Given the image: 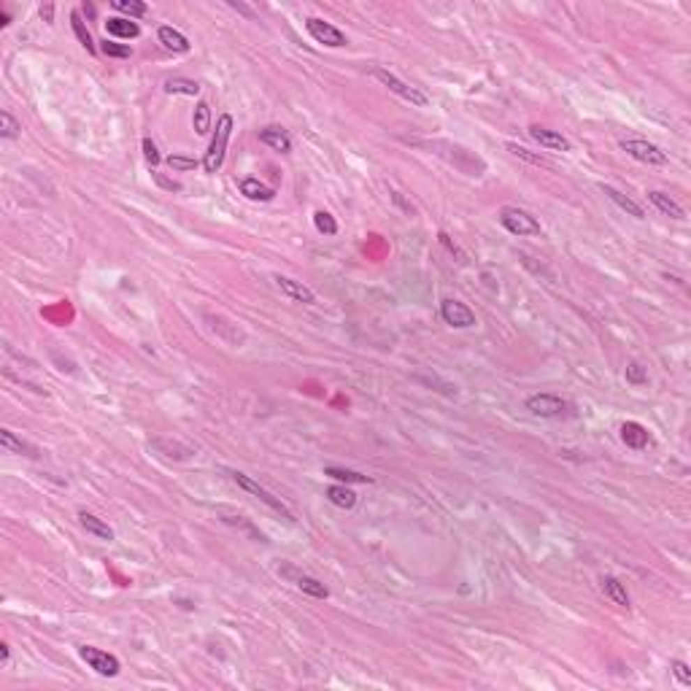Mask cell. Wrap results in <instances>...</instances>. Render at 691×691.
<instances>
[{"mask_svg": "<svg viewBox=\"0 0 691 691\" xmlns=\"http://www.w3.org/2000/svg\"><path fill=\"white\" fill-rule=\"evenodd\" d=\"M670 667H672V675L681 681V686H691V670H689V664H686V662L675 659Z\"/></svg>", "mask_w": 691, "mask_h": 691, "instance_id": "35", "label": "cell"}, {"mask_svg": "<svg viewBox=\"0 0 691 691\" xmlns=\"http://www.w3.org/2000/svg\"><path fill=\"white\" fill-rule=\"evenodd\" d=\"M8 659H11V648H8V643H0V664L6 667V664H8Z\"/></svg>", "mask_w": 691, "mask_h": 691, "instance_id": "40", "label": "cell"}, {"mask_svg": "<svg viewBox=\"0 0 691 691\" xmlns=\"http://www.w3.org/2000/svg\"><path fill=\"white\" fill-rule=\"evenodd\" d=\"M70 24H73V33H76L79 43H82L89 54H95V52H98V46H95V41H92V33L87 30V24H84V20H82V14H79V11H70Z\"/></svg>", "mask_w": 691, "mask_h": 691, "instance_id": "25", "label": "cell"}, {"mask_svg": "<svg viewBox=\"0 0 691 691\" xmlns=\"http://www.w3.org/2000/svg\"><path fill=\"white\" fill-rule=\"evenodd\" d=\"M500 224L508 230L510 235H519V238H524V235H540V222L532 214L521 211V208H513V205H505L500 211Z\"/></svg>", "mask_w": 691, "mask_h": 691, "instance_id": "4", "label": "cell"}, {"mask_svg": "<svg viewBox=\"0 0 691 691\" xmlns=\"http://www.w3.org/2000/svg\"><path fill=\"white\" fill-rule=\"evenodd\" d=\"M281 575H286V578H292L297 589L305 591V594H311V597H316V600H327V597H329V589H327V586H325V584H322V581H316L313 575H305V572H297V570H295V567H289V565H284V567H281Z\"/></svg>", "mask_w": 691, "mask_h": 691, "instance_id": "10", "label": "cell"}, {"mask_svg": "<svg viewBox=\"0 0 691 691\" xmlns=\"http://www.w3.org/2000/svg\"><path fill=\"white\" fill-rule=\"evenodd\" d=\"M327 500H329L332 505H338V508H343V510H351L354 505H357V494H354L348 486H341V484H335V486L327 489Z\"/></svg>", "mask_w": 691, "mask_h": 691, "instance_id": "24", "label": "cell"}, {"mask_svg": "<svg viewBox=\"0 0 691 691\" xmlns=\"http://www.w3.org/2000/svg\"><path fill=\"white\" fill-rule=\"evenodd\" d=\"M165 92L168 95H198L200 92V84L192 82V79H181V76H176V79H168L165 82Z\"/></svg>", "mask_w": 691, "mask_h": 691, "instance_id": "26", "label": "cell"}, {"mask_svg": "<svg viewBox=\"0 0 691 691\" xmlns=\"http://www.w3.org/2000/svg\"><path fill=\"white\" fill-rule=\"evenodd\" d=\"M230 133H232V117L222 114L219 122H216V133H214V141L205 151L203 168L205 173H216L224 163V154H227V141H230Z\"/></svg>", "mask_w": 691, "mask_h": 691, "instance_id": "1", "label": "cell"}, {"mask_svg": "<svg viewBox=\"0 0 691 691\" xmlns=\"http://www.w3.org/2000/svg\"><path fill=\"white\" fill-rule=\"evenodd\" d=\"M618 146H621V151H627V154L634 157L637 163H646V165H667L670 163L667 151H662L656 143H648V141H643V138H624Z\"/></svg>", "mask_w": 691, "mask_h": 691, "instance_id": "5", "label": "cell"}, {"mask_svg": "<svg viewBox=\"0 0 691 691\" xmlns=\"http://www.w3.org/2000/svg\"><path fill=\"white\" fill-rule=\"evenodd\" d=\"M111 6L119 14H127V17H143L146 14V3H138V0H114Z\"/></svg>", "mask_w": 691, "mask_h": 691, "instance_id": "31", "label": "cell"}, {"mask_svg": "<svg viewBox=\"0 0 691 691\" xmlns=\"http://www.w3.org/2000/svg\"><path fill=\"white\" fill-rule=\"evenodd\" d=\"M600 189H602V195H605L608 200H613V203L618 205L621 211H627L630 216H637V219H643V216H646V211H643V205H640V203H634L632 198H627L624 192H618L616 186H610V184H600Z\"/></svg>", "mask_w": 691, "mask_h": 691, "instance_id": "15", "label": "cell"}, {"mask_svg": "<svg viewBox=\"0 0 691 691\" xmlns=\"http://www.w3.org/2000/svg\"><path fill=\"white\" fill-rule=\"evenodd\" d=\"M101 52L105 54V57H117V60H127L130 54H133V49L127 46V43H117V41H105L101 43Z\"/></svg>", "mask_w": 691, "mask_h": 691, "instance_id": "30", "label": "cell"}, {"mask_svg": "<svg viewBox=\"0 0 691 691\" xmlns=\"http://www.w3.org/2000/svg\"><path fill=\"white\" fill-rule=\"evenodd\" d=\"M313 224H316V230L325 232V235H335V232H338V222H335L327 211H316V214H313Z\"/></svg>", "mask_w": 691, "mask_h": 691, "instance_id": "32", "label": "cell"}, {"mask_svg": "<svg viewBox=\"0 0 691 691\" xmlns=\"http://www.w3.org/2000/svg\"><path fill=\"white\" fill-rule=\"evenodd\" d=\"M273 284L278 286L281 292H284L289 300H295V303H316V295L303 284V281H295V278H289V276H281V273H276L273 276Z\"/></svg>", "mask_w": 691, "mask_h": 691, "instance_id": "11", "label": "cell"}, {"mask_svg": "<svg viewBox=\"0 0 691 691\" xmlns=\"http://www.w3.org/2000/svg\"><path fill=\"white\" fill-rule=\"evenodd\" d=\"M529 135L540 143L543 149H549V151H570V141L562 135V133H556V130L540 127V124H532V127H529Z\"/></svg>", "mask_w": 691, "mask_h": 691, "instance_id": "12", "label": "cell"}, {"mask_svg": "<svg viewBox=\"0 0 691 691\" xmlns=\"http://www.w3.org/2000/svg\"><path fill=\"white\" fill-rule=\"evenodd\" d=\"M648 200H651V203H653V205H656V208H659V211H662L664 216H670V219H675V222H681V219H686V214H683V208H681V205L675 203V200H672L670 195H664V192H656V189H653V192H648Z\"/></svg>", "mask_w": 691, "mask_h": 691, "instance_id": "20", "label": "cell"}, {"mask_svg": "<svg viewBox=\"0 0 691 691\" xmlns=\"http://www.w3.org/2000/svg\"><path fill=\"white\" fill-rule=\"evenodd\" d=\"M105 33L108 36H117V38H138L141 36V27L138 22L124 20V17H111L105 22Z\"/></svg>", "mask_w": 691, "mask_h": 691, "instance_id": "18", "label": "cell"}, {"mask_svg": "<svg viewBox=\"0 0 691 691\" xmlns=\"http://www.w3.org/2000/svg\"><path fill=\"white\" fill-rule=\"evenodd\" d=\"M621 440H624L630 448H634V451H643V448L651 446L648 429L643 427L640 422H624V424H621Z\"/></svg>", "mask_w": 691, "mask_h": 691, "instance_id": "13", "label": "cell"}, {"mask_svg": "<svg viewBox=\"0 0 691 691\" xmlns=\"http://www.w3.org/2000/svg\"><path fill=\"white\" fill-rule=\"evenodd\" d=\"M440 244L446 246V248H448V251H451V254H456V257H459V262H465V254H462V251H459L456 246L451 244V238H448L446 232H440Z\"/></svg>", "mask_w": 691, "mask_h": 691, "instance_id": "39", "label": "cell"}, {"mask_svg": "<svg viewBox=\"0 0 691 691\" xmlns=\"http://www.w3.org/2000/svg\"><path fill=\"white\" fill-rule=\"evenodd\" d=\"M143 157L149 160V165H160V151H157V146H154V141L151 138H143Z\"/></svg>", "mask_w": 691, "mask_h": 691, "instance_id": "37", "label": "cell"}, {"mask_svg": "<svg viewBox=\"0 0 691 691\" xmlns=\"http://www.w3.org/2000/svg\"><path fill=\"white\" fill-rule=\"evenodd\" d=\"M79 656L89 664V670H95L98 675H103V678H117L119 670H122V664H119V659H117L114 653L95 648V646H82V648H79Z\"/></svg>", "mask_w": 691, "mask_h": 691, "instance_id": "6", "label": "cell"}, {"mask_svg": "<svg viewBox=\"0 0 691 691\" xmlns=\"http://www.w3.org/2000/svg\"><path fill=\"white\" fill-rule=\"evenodd\" d=\"M416 381H422V384H427V387H440L438 392H443L448 397H456V387L454 384H446V381H440L438 376H416Z\"/></svg>", "mask_w": 691, "mask_h": 691, "instance_id": "34", "label": "cell"}, {"mask_svg": "<svg viewBox=\"0 0 691 691\" xmlns=\"http://www.w3.org/2000/svg\"><path fill=\"white\" fill-rule=\"evenodd\" d=\"M241 195L248 198V200H254V203H267V200L276 198V192L267 184L260 181V179H244L241 181Z\"/></svg>", "mask_w": 691, "mask_h": 691, "instance_id": "17", "label": "cell"}, {"mask_svg": "<svg viewBox=\"0 0 691 691\" xmlns=\"http://www.w3.org/2000/svg\"><path fill=\"white\" fill-rule=\"evenodd\" d=\"M160 43H163L165 49H170V52H179V54H184V52H189V41H186V36L184 33H179V30H173V27H160Z\"/></svg>", "mask_w": 691, "mask_h": 691, "instance_id": "23", "label": "cell"}, {"mask_svg": "<svg viewBox=\"0 0 691 691\" xmlns=\"http://www.w3.org/2000/svg\"><path fill=\"white\" fill-rule=\"evenodd\" d=\"M325 475L341 481V484H370V478L357 473V470H346V468H325Z\"/></svg>", "mask_w": 691, "mask_h": 691, "instance_id": "27", "label": "cell"}, {"mask_svg": "<svg viewBox=\"0 0 691 691\" xmlns=\"http://www.w3.org/2000/svg\"><path fill=\"white\" fill-rule=\"evenodd\" d=\"M260 141L265 146H270L273 151H281V154L292 151V138L286 135V130H281V127H265V130H260Z\"/></svg>", "mask_w": 691, "mask_h": 691, "instance_id": "16", "label": "cell"}, {"mask_svg": "<svg viewBox=\"0 0 691 691\" xmlns=\"http://www.w3.org/2000/svg\"><path fill=\"white\" fill-rule=\"evenodd\" d=\"M373 76L378 79V82L384 84V87H389V92H394L397 98H403V101H408L410 105H419V108H424V105H429V98L422 92V89H416V87H410V84H406L403 79H397L392 70H387V68H373Z\"/></svg>", "mask_w": 691, "mask_h": 691, "instance_id": "2", "label": "cell"}, {"mask_svg": "<svg viewBox=\"0 0 691 691\" xmlns=\"http://www.w3.org/2000/svg\"><path fill=\"white\" fill-rule=\"evenodd\" d=\"M600 586H602V591L608 594V597L613 600V602H616V605H621V608H630V594H627L624 584H621L618 578H613V575H602Z\"/></svg>", "mask_w": 691, "mask_h": 691, "instance_id": "22", "label": "cell"}, {"mask_svg": "<svg viewBox=\"0 0 691 691\" xmlns=\"http://www.w3.org/2000/svg\"><path fill=\"white\" fill-rule=\"evenodd\" d=\"M151 448H157L160 454L170 456V459H192L195 448L186 446V443H179V440H165V438H157L151 440Z\"/></svg>", "mask_w": 691, "mask_h": 691, "instance_id": "19", "label": "cell"}, {"mask_svg": "<svg viewBox=\"0 0 691 691\" xmlns=\"http://www.w3.org/2000/svg\"><path fill=\"white\" fill-rule=\"evenodd\" d=\"M20 130H22L20 122H17V119H14V117H11L8 111H3V114H0V135H3L6 141H14V138H20Z\"/></svg>", "mask_w": 691, "mask_h": 691, "instance_id": "29", "label": "cell"}, {"mask_svg": "<svg viewBox=\"0 0 691 691\" xmlns=\"http://www.w3.org/2000/svg\"><path fill=\"white\" fill-rule=\"evenodd\" d=\"M168 165L173 170H195L198 168V160H189V157H181V154H170L168 157Z\"/></svg>", "mask_w": 691, "mask_h": 691, "instance_id": "36", "label": "cell"}, {"mask_svg": "<svg viewBox=\"0 0 691 691\" xmlns=\"http://www.w3.org/2000/svg\"><path fill=\"white\" fill-rule=\"evenodd\" d=\"M627 381L634 384V387L648 384V373H646V367L640 365V362H630V365H627Z\"/></svg>", "mask_w": 691, "mask_h": 691, "instance_id": "33", "label": "cell"}, {"mask_svg": "<svg viewBox=\"0 0 691 691\" xmlns=\"http://www.w3.org/2000/svg\"><path fill=\"white\" fill-rule=\"evenodd\" d=\"M192 122H195V130L205 135V133H211V108H208V103H198L195 105V117H192Z\"/></svg>", "mask_w": 691, "mask_h": 691, "instance_id": "28", "label": "cell"}, {"mask_svg": "<svg viewBox=\"0 0 691 691\" xmlns=\"http://www.w3.org/2000/svg\"><path fill=\"white\" fill-rule=\"evenodd\" d=\"M305 30L311 33V38L316 43H325V46H332V49H338V46H346V36L335 27V24H329V22L319 20V17H311V20L305 22Z\"/></svg>", "mask_w": 691, "mask_h": 691, "instance_id": "7", "label": "cell"}, {"mask_svg": "<svg viewBox=\"0 0 691 691\" xmlns=\"http://www.w3.org/2000/svg\"><path fill=\"white\" fill-rule=\"evenodd\" d=\"M527 410H532L535 416H543V419H556V416L567 413V403L556 394H532V397H527Z\"/></svg>", "mask_w": 691, "mask_h": 691, "instance_id": "8", "label": "cell"}, {"mask_svg": "<svg viewBox=\"0 0 691 691\" xmlns=\"http://www.w3.org/2000/svg\"><path fill=\"white\" fill-rule=\"evenodd\" d=\"M440 316H443V322L451 327H456V329H468V327H475V313L470 311L465 303H459V300H443L440 303Z\"/></svg>", "mask_w": 691, "mask_h": 691, "instance_id": "9", "label": "cell"}, {"mask_svg": "<svg viewBox=\"0 0 691 691\" xmlns=\"http://www.w3.org/2000/svg\"><path fill=\"white\" fill-rule=\"evenodd\" d=\"M79 521H82V527L87 529L89 535H95L98 540H114V529L108 527L103 519H98V516H92V513L82 510V513H79Z\"/></svg>", "mask_w": 691, "mask_h": 691, "instance_id": "21", "label": "cell"}, {"mask_svg": "<svg viewBox=\"0 0 691 691\" xmlns=\"http://www.w3.org/2000/svg\"><path fill=\"white\" fill-rule=\"evenodd\" d=\"M0 446L6 448L8 454H20V456H30V459H38V454H41L33 443L17 438L11 429H0Z\"/></svg>", "mask_w": 691, "mask_h": 691, "instance_id": "14", "label": "cell"}, {"mask_svg": "<svg viewBox=\"0 0 691 691\" xmlns=\"http://www.w3.org/2000/svg\"><path fill=\"white\" fill-rule=\"evenodd\" d=\"M230 478H232V481H235V484H238V486H241V489H246L248 494H254V497H260V500H262V503H265V505H267V508H273V510H276V513H278V516H284V519H286V521H289V524L295 521V513H292V510L286 508V503H281V497H276V494H270V491H267V489H265V486H260L257 481H251V478H248L246 473H238V470H235V473H230Z\"/></svg>", "mask_w": 691, "mask_h": 691, "instance_id": "3", "label": "cell"}, {"mask_svg": "<svg viewBox=\"0 0 691 691\" xmlns=\"http://www.w3.org/2000/svg\"><path fill=\"white\" fill-rule=\"evenodd\" d=\"M510 151L516 154V157H524V160H529V163H535V165H546V160L543 157H535V154H529V149H524V146H508Z\"/></svg>", "mask_w": 691, "mask_h": 691, "instance_id": "38", "label": "cell"}, {"mask_svg": "<svg viewBox=\"0 0 691 691\" xmlns=\"http://www.w3.org/2000/svg\"><path fill=\"white\" fill-rule=\"evenodd\" d=\"M52 17H54V6H52V3L41 6V20L43 22H52Z\"/></svg>", "mask_w": 691, "mask_h": 691, "instance_id": "41", "label": "cell"}]
</instances>
